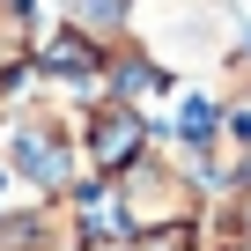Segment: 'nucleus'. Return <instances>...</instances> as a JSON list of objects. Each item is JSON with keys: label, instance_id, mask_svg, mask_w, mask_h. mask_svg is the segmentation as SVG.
Returning a JSON list of instances; mask_svg holds the SVG:
<instances>
[{"label": "nucleus", "instance_id": "obj_2", "mask_svg": "<svg viewBox=\"0 0 251 251\" xmlns=\"http://www.w3.org/2000/svg\"><path fill=\"white\" fill-rule=\"evenodd\" d=\"M111 207H118V236H155V229L200 222L207 185H200L170 148H141L133 163L111 177Z\"/></svg>", "mask_w": 251, "mask_h": 251}, {"label": "nucleus", "instance_id": "obj_3", "mask_svg": "<svg viewBox=\"0 0 251 251\" xmlns=\"http://www.w3.org/2000/svg\"><path fill=\"white\" fill-rule=\"evenodd\" d=\"M8 177H23L37 200H67V192L89 177L74 111H59V103H23V111L8 118Z\"/></svg>", "mask_w": 251, "mask_h": 251}, {"label": "nucleus", "instance_id": "obj_7", "mask_svg": "<svg viewBox=\"0 0 251 251\" xmlns=\"http://www.w3.org/2000/svg\"><path fill=\"white\" fill-rule=\"evenodd\" d=\"M30 59H37V8L30 0H0V103L30 81Z\"/></svg>", "mask_w": 251, "mask_h": 251}, {"label": "nucleus", "instance_id": "obj_4", "mask_svg": "<svg viewBox=\"0 0 251 251\" xmlns=\"http://www.w3.org/2000/svg\"><path fill=\"white\" fill-rule=\"evenodd\" d=\"M74 133H81V163H89V177H118L126 163H133L141 148H155V126H148V111L133 103V96H89L81 111H74Z\"/></svg>", "mask_w": 251, "mask_h": 251}, {"label": "nucleus", "instance_id": "obj_1", "mask_svg": "<svg viewBox=\"0 0 251 251\" xmlns=\"http://www.w3.org/2000/svg\"><path fill=\"white\" fill-rule=\"evenodd\" d=\"M229 37H236V23L222 0H126V45H141L177 81L214 74Z\"/></svg>", "mask_w": 251, "mask_h": 251}, {"label": "nucleus", "instance_id": "obj_8", "mask_svg": "<svg viewBox=\"0 0 251 251\" xmlns=\"http://www.w3.org/2000/svg\"><path fill=\"white\" fill-rule=\"evenodd\" d=\"M59 23L89 30L96 45H118V37H126V0H67V8H59Z\"/></svg>", "mask_w": 251, "mask_h": 251}, {"label": "nucleus", "instance_id": "obj_6", "mask_svg": "<svg viewBox=\"0 0 251 251\" xmlns=\"http://www.w3.org/2000/svg\"><path fill=\"white\" fill-rule=\"evenodd\" d=\"M200 236H207L214 251H251V170H236L222 192H207Z\"/></svg>", "mask_w": 251, "mask_h": 251}, {"label": "nucleus", "instance_id": "obj_5", "mask_svg": "<svg viewBox=\"0 0 251 251\" xmlns=\"http://www.w3.org/2000/svg\"><path fill=\"white\" fill-rule=\"evenodd\" d=\"M30 74L96 96V89L111 81V45H96V37L74 30V23H52V30H37V59H30Z\"/></svg>", "mask_w": 251, "mask_h": 251}]
</instances>
